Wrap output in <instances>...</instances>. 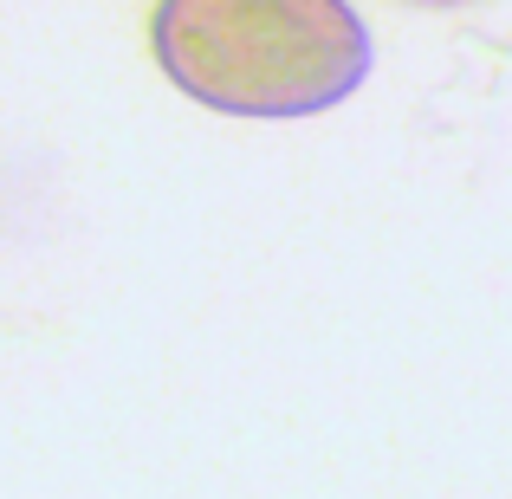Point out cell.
<instances>
[{"instance_id": "2", "label": "cell", "mask_w": 512, "mask_h": 499, "mask_svg": "<svg viewBox=\"0 0 512 499\" xmlns=\"http://www.w3.org/2000/svg\"><path fill=\"white\" fill-rule=\"evenodd\" d=\"M428 7H461V0H428Z\"/></svg>"}, {"instance_id": "1", "label": "cell", "mask_w": 512, "mask_h": 499, "mask_svg": "<svg viewBox=\"0 0 512 499\" xmlns=\"http://www.w3.org/2000/svg\"><path fill=\"white\" fill-rule=\"evenodd\" d=\"M156 59L214 111L312 117L370 78V33L344 0H163Z\"/></svg>"}]
</instances>
